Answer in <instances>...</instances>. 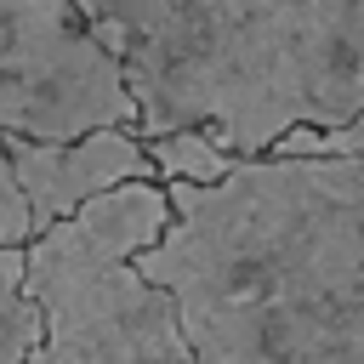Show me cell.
I'll use <instances>...</instances> for the list:
<instances>
[{
  "instance_id": "cell-1",
  "label": "cell",
  "mask_w": 364,
  "mask_h": 364,
  "mask_svg": "<svg viewBox=\"0 0 364 364\" xmlns=\"http://www.w3.org/2000/svg\"><path fill=\"white\" fill-rule=\"evenodd\" d=\"M165 199L136 273L176 301L199 364H364V159H250Z\"/></svg>"
},
{
  "instance_id": "cell-2",
  "label": "cell",
  "mask_w": 364,
  "mask_h": 364,
  "mask_svg": "<svg viewBox=\"0 0 364 364\" xmlns=\"http://www.w3.org/2000/svg\"><path fill=\"white\" fill-rule=\"evenodd\" d=\"M119 57L136 136L199 131L228 159L364 119V0H91Z\"/></svg>"
},
{
  "instance_id": "cell-3",
  "label": "cell",
  "mask_w": 364,
  "mask_h": 364,
  "mask_svg": "<svg viewBox=\"0 0 364 364\" xmlns=\"http://www.w3.org/2000/svg\"><path fill=\"white\" fill-rule=\"evenodd\" d=\"M165 228V188L125 182L23 250V290L40 313L34 364H199L176 301L136 273Z\"/></svg>"
},
{
  "instance_id": "cell-4",
  "label": "cell",
  "mask_w": 364,
  "mask_h": 364,
  "mask_svg": "<svg viewBox=\"0 0 364 364\" xmlns=\"http://www.w3.org/2000/svg\"><path fill=\"white\" fill-rule=\"evenodd\" d=\"M136 131L119 57L68 0H0V136L80 142Z\"/></svg>"
},
{
  "instance_id": "cell-5",
  "label": "cell",
  "mask_w": 364,
  "mask_h": 364,
  "mask_svg": "<svg viewBox=\"0 0 364 364\" xmlns=\"http://www.w3.org/2000/svg\"><path fill=\"white\" fill-rule=\"evenodd\" d=\"M6 159H11V176H17V193L28 205V228L34 239L63 228L68 216H80L91 199L125 188V182H154V165H148V148L136 131H97V136H80V142H17V136H0Z\"/></svg>"
},
{
  "instance_id": "cell-6",
  "label": "cell",
  "mask_w": 364,
  "mask_h": 364,
  "mask_svg": "<svg viewBox=\"0 0 364 364\" xmlns=\"http://www.w3.org/2000/svg\"><path fill=\"white\" fill-rule=\"evenodd\" d=\"M148 148V165H154V182L171 188V182H188V188H216L233 176L239 159H228L216 142H205L199 131H176V136H154L142 142Z\"/></svg>"
},
{
  "instance_id": "cell-7",
  "label": "cell",
  "mask_w": 364,
  "mask_h": 364,
  "mask_svg": "<svg viewBox=\"0 0 364 364\" xmlns=\"http://www.w3.org/2000/svg\"><path fill=\"white\" fill-rule=\"evenodd\" d=\"M40 313L23 290V250H0V364H34Z\"/></svg>"
},
{
  "instance_id": "cell-8",
  "label": "cell",
  "mask_w": 364,
  "mask_h": 364,
  "mask_svg": "<svg viewBox=\"0 0 364 364\" xmlns=\"http://www.w3.org/2000/svg\"><path fill=\"white\" fill-rule=\"evenodd\" d=\"M364 154V119L358 125H347V131H336V136H284L267 159H358Z\"/></svg>"
},
{
  "instance_id": "cell-9",
  "label": "cell",
  "mask_w": 364,
  "mask_h": 364,
  "mask_svg": "<svg viewBox=\"0 0 364 364\" xmlns=\"http://www.w3.org/2000/svg\"><path fill=\"white\" fill-rule=\"evenodd\" d=\"M358 159H364V154H358Z\"/></svg>"
}]
</instances>
